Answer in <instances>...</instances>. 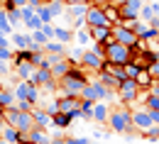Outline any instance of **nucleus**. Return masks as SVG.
Segmentation results:
<instances>
[{
  "label": "nucleus",
  "instance_id": "1",
  "mask_svg": "<svg viewBox=\"0 0 159 144\" xmlns=\"http://www.w3.org/2000/svg\"><path fill=\"white\" fill-rule=\"evenodd\" d=\"M105 127H108L110 134H127V137L137 134V129L132 127V110L122 103L118 107H110V115H108Z\"/></svg>",
  "mask_w": 159,
  "mask_h": 144
},
{
  "label": "nucleus",
  "instance_id": "2",
  "mask_svg": "<svg viewBox=\"0 0 159 144\" xmlns=\"http://www.w3.org/2000/svg\"><path fill=\"white\" fill-rule=\"evenodd\" d=\"M2 117H5V124H12L17 127L20 132H30L34 127V120H32V112H25L20 107L10 105V107H2Z\"/></svg>",
  "mask_w": 159,
  "mask_h": 144
},
{
  "label": "nucleus",
  "instance_id": "3",
  "mask_svg": "<svg viewBox=\"0 0 159 144\" xmlns=\"http://www.w3.org/2000/svg\"><path fill=\"white\" fill-rule=\"evenodd\" d=\"M115 93H118V90H110V88H105V85H103V83L96 78V81H88L86 85H83V90H81V98L98 103V100H110V98H115Z\"/></svg>",
  "mask_w": 159,
  "mask_h": 144
},
{
  "label": "nucleus",
  "instance_id": "4",
  "mask_svg": "<svg viewBox=\"0 0 159 144\" xmlns=\"http://www.w3.org/2000/svg\"><path fill=\"white\" fill-rule=\"evenodd\" d=\"M105 61H113V63H120L125 66L127 61H132V49L120 44V41H113L105 46Z\"/></svg>",
  "mask_w": 159,
  "mask_h": 144
},
{
  "label": "nucleus",
  "instance_id": "5",
  "mask_svg": "<svg viewBox=\"0 0 159 144\" xmlns=\"http://www.w3.org/2000/svg\"><path fill=\"white\" fill-rule=\"evenodd\" d=\"M137 90H139V85H137L135 78H125V81H120V85H118V103L130 105L135 98H137Z\"/></svg>",
  "mask_w": 159,
  "mask_h": 144
},
{
  "label": "nucleus",
  "instance_id": "6",
  "mask_svg": "<svg viewBox=\"0 0 159 144\" xmlns=\"http://www.w3.org/2000/svg\"><path fill=\"white\" fill-rule=\"evenodd\" d=\"M130 110H132V127L137 129V134H139V132H144L147 127H152V124H154V122H152L149 110H147L144 105H142V107L135 105V107H130Z\"/></svg>",
  "mask_w": 159,
  "mask_h": 144
},
{
  "label": "nucleus",
  "instance_id": "7",
  "mask_svg": "<svg viewBox=\"0 0 159 144\" xmlns=\"http://www.w3.org/2000/svg\"><path fill=\"white\" fill-rule=\"evenodd\" d=\"M110 32H113V34H115V39L120 41V44H125V46H135V44H137V34H135V32H132V29H127V27H125V24H110Z\"/></svg>",
  "mask_w": 159,
  "mask_h": 144
},
{
  "label": "nucleus",
  "instance_id": "8",
  "mask_svg": "<svg viewBox=\"0 0 159 144\" xmlns=\"http://www.w3.org/2000/svg\"><path fill=\"white\" fill-rule=\"evenodd\" d=\"M103 61H105V56L98 54V51H93V49H83V54H81V66H83V68H91V71H96V73L100 71Z\"/></svg>",
  "mask_w": 159,
  "mask_h": 144
},
{
  "label": "nucleus",
  "instance_id": "9",
  "mask_svg": "<svg viewBox=\"0 0 159 144\" xmlns=\"http://www.w3.org/2000/svg\"><path fill=\"white\" fill-rule=\"evenodd\" d=\"M86 27H110V22H108V17H105V10H103V7L88 5V12H86Z\"/></svg>",
  "mask_w": 159,
  "mask_h": 144
},
{
  "label": "nucleus",
  "instance_id": "10",
  "mask_svg": "<svg viewBox=\"0 0 159 144\" xmlns=\"http://www.w3.org/2000/svg\"><path fill=\"white\" fill-rule=\"evenodd\" d=\"M20 15H22V24H25L30 32L42 27V20H39V15H37V10H34V7L25 5V7H20Z\"/></svg>",
  "mask_w": 159,
  "mask_h": 144
},
{
  "label": "nucleus",
  "instance_id": "11",
  "mask_svg": "<svg viewBox=\"0 0 159 144\" xmlns=\"http://www.w3.org/2000/svg\"><path fill=\"white\" fill-rule=\"evenodd\" d=\"M142 5V0H127L125 5H120V20H139Z\"/></svg>",
  "mask_w": 159,
  "mask_h": 144
},
{
  "label": "nucleus",
  "instance_id": "12",
  "mask_svg": "<svg viewBox=\"0 0 159 144\" xmlns=\"http://www.w3.org/2000/svg\"><path fill=\"white\" fill-rule=\"evenodd\" d=\"M32 120H34V127H42V129H49L52 127V115L44 110V107H32Z\"/></svg>",
  "mask_w": 159,
  "mask_h": 144
},
{
  "label": "nucleus",
  "instance_id": "13",
  "mask_svg": "<svg viewBox=\"0 0 159 144\" xmlns=\"http://www.w3.org/2000/svg\"><path fill=\"white\" fill-rule=\"evenodd\" d=\"M30 81L34 83V85H47L49 81H54V76H52V68H49V66H37Z\"/></svg>",
  "mask_w": 159,
  "mask_h": 144
},
{
  "label": "nucleus",
  "instance_id": "14",
  "mask_svg": "<svg viewBox=\"0 0 159 144\" xmlns=\"http://www.w3.org/2000/svg\"><path fill=\"white\" fill-rule=\"evenodd\" d=\"M108 115H110V107H108L105 100H98V103L93 105V122L105 124V122H108Z\"/></svg>",
  "mask_w": 159,
  "mask_h": 144
},
{
  "label": "nucleus",
  "instance_id": "15",
  "mask_svg": "<svg viewBox=\"0 0 159 144\" xmlns=\"http://www.w3.org/2000/svg\"><path fill=\"white\" fill-rule=\"evenodd\" d=\"M34 63L32 61H20V63H15V73H17V78L20 81H30L32 78V73H34Z\"/></svg>",
  "mask_w": 159,
  "mask_h": 144
},
{
  "label": "nucleus",
  "instance_id": "16",
  "mask_svg": "<svg viewBox=\"0 0 159 144\" xmlns=\"http://www.w3.org/2000/svg\"><path fill=\"white\" fill-rule=\"evenodd\" d=\"M44 54H57V56H66V44H61V41H57V39H49L44 46Z\"/></svg>",
  "mask_w": 159,
  "mask_h": 144
},
{
  "label": "nucleus",
  "instance_id": "17",
  "mask_svg": "<svg viewBox=\"0 0 159 144\" xmlns=\"http://www.w3.org/2000/svg\"><path fill=\"white\" fill-rule=\"evenodd\" d=\"M52 39L61 41V44H69V41H74V29H69V27H57L54 24V37Z\"/></svg>",
  "mask_w": 159,
  "mask_h": 144
},
{
  "label": "nucleus",
  "instance_id": "18",
  "mask_svg": "<svg viewBox=\"0 0 159 144\" xmlns=\"http://www.w3.org/2000/svg\"><path fill=\"white\" fill-rule=\"evenodd\" d=\"M30 142H32V144H49V142H52V137H47V129L32 127V129H30Z\"/></svg>",
  "mask_w": 159,
  "mask_h": 144
},
{
  "label": "nucleus",
  "instance_id": "19",
  "mask_svg": "<svg viewBox=\"0 0 159 144\" xmlns=\"http://www.w3.org/2000/svg\"><path fill=\"white\" fill-rule=\"evenodd\" d=\"M71 122H74V120H71L69 112H54V115H52V127H57V129H66Z\"/></svg>",
  "mask_w": 159,
  "mask_h": 144
},
{
  "label": "nucleus",
  "instance_id": "20",
  "mask_svg": "<svg viewBox=\"0 0 159 144\" xmlns=\"http://www.w3.org/2000/svg\"><path fill=\"white\" fill-rule=\"evenodd\" d=\"M30 34H20V32H12L10 34V44L15 46V49H30Z\"/></svg>",
  "mask_w": 159,
  "mask_h": 144
},
{
  "label": "nucleus",
  "instance_id": "21",
  "mask_svg": "<svg viewBox=\"0 0 159 144\" xmlns=\"http://www.w3.org/2000/svg\"><path fill=\"white\" fill-rule=\"evenodd\" d=\"M69 66H71V63H69V59H66V56H64V59H59L57 63H52V66H49V68H52V76H54V78H61V76L69 71Z\"/></svg>",
  "mask_w": 159,
  "mask_h": 144
},
{
  "label": "nucleus",
  "instance_id": "22",
  "mask_svg": "<svg viewBox=\"0 0 159 144\" xmlns=\"http://www.w3.org/2000/svg\"><path fill=\"white\" fill-rule=\"evenodd\" d=\"M88 34H91V41H103L108 34H110V27H88Z\"/></svg>",
  "mask_w": 159,
  "mask_h": 144
},
{
  "label": "nucleus",
  "instance_id": "23",
  "mask_svg": "<svg viewBox=\"0 0 159 144\" xmlns=\"http://www.w3.org/2000/svg\"><path fill=\"white\" fill-rule=\"evenodd\" d=\"M74 39L79 41V46H88V44H93V41H91V34H88V27L74 29Z\"/></svg>",
  "mask_w": 159,
  "mask_h": 144
},
{
  "label": "nucleus",
  "instance_id": "24",
  "mask_svg": "<svg viewBox=\"0 0 159 144\" xmlns=\"http://www.w3.org/2000/svg\"><path fill=\"white\" fill-rule=\"evenodd\" d=\"M98 81L105 85V88H110V90H118V85H120V81L118 78H113L110 73H105V71H98Z\"/></svg>",
  "mask_w": 159,
  "mask_h": 144
},
{
  "label": "nucleus",
  "instance_id": "25",
  "mask_svg": "<svg viewBox=\"0 0 159 144\" xmlns=\"http://www.w3.org/2000/svg\"><path fill=\"white\" fill-rule=\"evenodd\" d=\"M93 100H86V98H81V105H79V110H81V117L83 120H93Z\"/></svg>",
  "mask_w": 159,
  "mask_h": 144
},
{
  "label": "nucleus",
  "instance_id": "26",
  "mask_svg": "<svg viewBox=\"0 0 159 144\" xmlns=\"http://www.w3.org/2000/svg\"><path fill=\"white\" fill-rule=\"evenodd\" d=\"M17 137H20V129L12 127V124H5L2 127V139H7L10 144H17Z\"/></svg>",
  "mask_w": 159,
  "mask_h": 144
},
{
  "label": "nucleus",
  "instance_id": "27",
  "mask_svg": "<svg viewBox=\"0 0 159 144\" xmlns=\"http://www.w3.org/2000/svg\"><path fill=\"white\" fill-rule=\"evenodd\" d=\"M135 81H137L139 88H149V85L154 83V76H152V73H149L147 68H142V71L137 73V78H135Z\"/></svg>",
  "mask_w": 159,
  "mask_h": 144
},
{
  "label": "nucleus",
  "instance_id": "28",
  "mask_svg": "<svg viewBox=\"0 0 159 144\" xmlns=\"http://www.w3.org/2000/svg\"><path fill=\"white\" fill-rule=\"evenodd\" d=\"M12 32H15V27H12L10 20H7V12L0 7V34H7V37H10Z\"/></svg>",
  "mask_w": 159,
  "mask_h": 144
},
{
  "label": "nucleus",
  "instance_id": "29",
  "mask_svg": "<svg viewBox=\"0 0 159 144\" xmlns=\"http://www.w3.org/2000/svg\"><path fill=\"white\" fill-rule=\"evenodd\" d=\"M15 93L12 90H7V88H0V107H10V105H15Z\"/></svg>",
  "mask_w": 159,
  "mask_h": 144
},
{
  "label": "nucleus",
  "instance_id": "30",
  "mask_svg": "<svg viewBox=\"0 0 159 144\" xmlns=\"http://www.w3.org/2000/svg\"><path fill=\"white\" fill-rule=\"evenodd\" d=\"M27 100L32 105H39L42 100V85H34V83L30 81V93H27Z\"/></svg>",
  "mask_w": 159,
  "mask_h": 144
},
{
  "label": "nucleus",
  "instance_id": "31",
  "mask_svg": "<svg viewBox=\"0 0 159 144\" xmlns=\"http://www.w3.org/2000/svg\"><path fill=\"white\" fill-rule=\"evenodd\" d=\"M30 56H32V49H15L12 51V66L20 61H30Z\"/></svg>",
  "mask_w": 159,
  "mask_h": 144
},
{
  "label": "nucleus",
  "instance_id": "32",
  "mask_svg": "<svg viewBox=\"0 0 159 144\" xmlns=\"http://www.w3.org/2000/svg\"><path fill=\"white\" fill-rule=\"evenodd\" d=\"M103 10H105V17H108V22H110V24H118V22H120V7L105 5Z\"/></svg>",
  "mask_w": 159,
  "mask_h": 144
},
{
  "label": "nucleus",
  "instance_id": "33",
  "mask_svg": "<svg viewBox=\"0 0 159 144\" xmlns=\"http://www.w3.org/2000/svg\"><path fill=\"white\" fill-rule=\"evenodd\" d=\"M37 15H39L42 22H54V12L49 10V5H47V2H42L39 7H37Z\"/></svg>",
  "mask_w": 159,
  "mask_h": 144
},
{
  "label": "nucleus",
  "instance_id": "34",
  "mask_svg": "<svg viewBox=\"0 0 159 144\" xmlns=\"http://www.w3.org/2000/svg\"><path fill=\"white\" fill-rule=\"evenodd\" d=\"M139 134H142L147 142L154 144V142L159 139V124H152V127H147V129H144V132H139Z\"/></svg>",
  "mask_w": 159,
  "mask_h": 144
},
{
  "label": "nucleus",
  "instance_id": "35",
  "mask_svg": "<svg viewBox=\"0 0 159 144\" xmlns=\"http://www.w3.org/2000/svg\"><path fill=\"white\" fill-rule=\"evenodd\" d=\"M152 17H154V7H152V2H144L142 10H139V20H142V22H149Z\"/></svg>",
  "mask_w": 159,
  "mask_h": 144
},
{
  "label": "nucleus",
  "instance_id": "36",
  "mask_svg": "<svg viewBox=\"0 0 159 144\" xmlns=\"http://www.w3.org/2000/svg\"><path fill=\"white\" fill-rule=\"evenodd\" d=\"M30 39L34 41V44H39V46H44V44L49 41V37H47L42 29H32V32H30Z\"/></svg>",
  "mask_w": 159,
  "mask_h": 144
},
{
  "label": "nucleus",
  "instance_id": "37",
  "mask_svg": "<svg viewBox=\"0 0 159 144\" xmlns=\"http://www.w3.org/2000/svg\"><path fill=\"white\" fill-rule=\"evenodd\" d=\"M47 5H49V10H52V12H54V17H59L61 12H64V10H66V2H64V0H49V2H47Z\"/></svg>",
  "mask_w": 159,
  "mask_h": 144
},
{
  "label": "nucleus",
  "instance_id": "38",
  "mask_svg": "<svg viewBox=\"0 0 159 144\" xmlns=\"http://www.w3.org/2000/svg\"><path fill=\"white\" fill-rule=\"evenodd\" d=\"M7 20L12 27H20L22 24V15H20V7H12V10H7Z\"/></svg>",
  "mask_w": 159,
  "mask_h": 144
},
{
  "label": "nucleus",
  "instance_id": "39",
  "mask_svg": "<svg viewBox=\"0 0 159 144\" xmlns=\"http://www.w3.org/2000/svg\"><path fill=\"white\" fill-rule=\"evenodd\" d=\"M139 71H142V68H139L135 61H127V63H125V76H127V78H137Z\"/></svg>",
  "mask_w": 159,
  "mask_h": 144
},
{
  "label": "nucleus",
  "instance_id": "40",
  "mask_svg": "<svg viewBox=\"0 0 159 144\" xmlns=\"http://www.w3.org/2000/svg\"><path fill=\"white\" fill-rule=\"evenodd\" d=\"M144 107H147V110H159V95L149 93V98L144 100Z\"/></svg>",
  "mask_w": 159,
  "mask_h": 144
},
{
  "label": "nucleus",
  "instance_id": "41",
  "mask_svg": "<svg viewBox=\"0 0 159 144\" xmlns=\"http://www.w3.org/2000/svg\"><path fill=\"white\" fill-rule=\"evenodd\" d=\"M30 61L34 63V66H44V49H39V51H32Z\"/></svg>",
  "mask_w": 159,
  "mask_h": 144
},
{
  "label": "nucleus",
  "instance_id": "42",
  "mask_svg": "<svg viewBox=\"0 0 159 144\" xmlns=\"http://www.w3.org/2000/svg\"><path fill=\"white\" fill-rule=\"evenodd\" d=\"M15 107H20V110H25V112H32V107H34V105L30 103L27 98H22V100H15Z\"/></svg>",
  "mask_w": 159,
  "mask_h": 144
},
{
  "label": "nucleus",
  "instance_id": "43",
  "mask_svg": "<svg viewBox=\"0 0 159 144\" xmlns=\"http://www.w3.org/2000/svg\"><path fill=\"white\" fill-rule=\"evenodd\" d=\"M0 61H12V49L10 46H0Z\"/></svg>",
  "mask_w": 159,
  "mask_h": 144
},
{
  "label": "nucleus",
  "instance_id": "44",
  "mask_svg": "<svg viewBox=\"0 0 159 144\" xmlns=\"http://www.w3.org/2000/svg\"><path fill=\"white\" fill-rule=\"evenodd\" d=\"M44 110H47L49 115H54V112H59V105H57V98H54V100H49V105H47Z\"/></svg>",
  "mask_w": 159,
  "mask_h": 144
},
{
  "label": "nucleus",
  "instance_id": "45",
  "mask_svg": "<svg viewBox=\"0 0 159 144\" xmlns=\"http://www.w3.org/2000/svg\"><path fill=\"white\" fill-rule=\"evenodd\" d=\"M66 142L69 144H91L86 137H66Z\"/></svg>",
  "mask_w": 159,
  "mask_h": 144
},
{
  "label": "nucleus",
  "instance_id": "46",
  "mask_svg": "<svg viewBox=\"0 0 159 144\" xmlns=\"http://www.w3.org/2000/svg\"><path fill=\"white\" fill-rule=\"evenodd\" d=\"M49 144H69V142H66V134H61V132H59L57 137H52V142H49Z\"/></svg>",
  "mask_w": 159,
  "mask_h": 144
},
{
  "label": "nucleus",
  "instance_id": "47",
  "mask_svg": "<svg viewBox=\"0 0 159 144\" xmlns=\"http://www.w3.org/2000/svg\"><path fill=\"white\" fill-rule=\"evenodd\" d=\"M147 71H149V73H152V76H154V78H159V61H154V63H149V68H147Z\"/></svg>",
  "mask_w": 159,
  "mask_h": 144
},
{
  "label": "nucleus",
  "instance_id": "48",
  "mask_svg": "<svg viewBox=\"0 0 159 144\" xmlns=\"http://www.w3.org/2000/svg\"><path fill=\"white\" fill-rule=\"evenodd\" d=\"M88 5H93V7H105L108 5V0H86Z\"/></svg>",
  "mask_w": 159,
  "mask_h": 144
},
{
  "label": "nucleus",
  "instance_id": "49",
  "mask_svg": "<svg viewBox=\"0 0 159 144\" xmlns=\"http://www.w3.org/2000/svg\"><path fill=\"white\" fill-rule=\"evenodd\" d=\"M12 7H17L12 0H2V10H5V12H7V10H12Z\"/></svg>",
  "mask_w": 159,
  "mask_h": 144
},
{
  "label": "nucleus",
  "instance_id": "50",
  "mask_svg": "<svg viewBox=\"0 0 159 144\" xmlns=\"http://www.w3.org/2000/svg\"><path fill=\"white\" fill-rule=\"evenodd\" d=\"M0 46H10V37L7 34H0Z\"/></svg>",
  "mask_w": 159,
  "mask_h": 144
},
{
  "label": "nucleus",
  "instance_id": "51",
  "mask_svg": "<svg viewBox=\"0 0 159 144\" xmlns=\"http://www.w3.org/2000/svg\"><path fill=\"white\" fill-rule=\"evenodd\" d=\"M149 115H152V122L159 124V110H149Z\"/></svg>",
  "mask_w": 159,
  "mask_h": 144
},
{
  "label": "nucleus",
  "instance_id": "52",
  "mask_svg": "<svg viewBox=\"0 0 159 144\" xmlns=\"http://www.w3.org/2000/svg\"><path fill=\"white\" fill-rule=\"evenodd\" d=\"M27 5H30V7H34V10H37V7H39V5H42V0H27Z\"/></svg>",
  "mask_w": 159,
  "mask_h": 144
},
{
  "label": "nucleus",
  "instance_id": "53",
  "mask_svg": "<svg viewBox=\"0 0 159 144\" xmlns=\"http://www.w3.org/2000/svg\"><path fill=\"white\" fill-rule=\"evenodd\" d=\"M0 73H7V61H0Z\"/></svg>",
  "mask_w": 159,
  "mask_h": 144
},
{
  "label": "nucleus",
  "instance_id": "54",
  "mask_svg": "<svg viewBox=\"0 0 159 144\" xmlns=\"http://www.w3.org/2000/svg\"><path fill=\"white\" fill-rule=\"evenodd\" d=\"M66 5H79V2H86V0H64Z\"/></svg>",
  "mask_w": 159,
  "mask_h": 144
},
{
  "label": "nucleus",
  "instance_id": "55",
  "mask_svg": "<svg viewBox=\"0 0 159 144\" xmlns=\"http://www.w3.org/2000/svg\"><path fill=\"white\" fill-rule=\"evenodd\" d=\"M12 2H15L17 7H25V5H27V0H12Z\"/></svg>",
  "mask_w": 159,
  "mask_h": 144
},
{
  "label": "nucleus",
  "instance_id": "56",
  "mask_svg": "<svg viewBox=\"0 0 159 144\" xmlns=\"http://www.w3.org/2000/svg\"><path fill=\"white\" fill-rule=\"evenodd\" d=\"M152 7H154V17H159V2H152Z\"/></svg>",
  "mask_w": 159,
  "mask_h": 144
},
{
  "label": "nucleus",
  "instance_id": "57",
  "mask_svg": "<svg viewBox=\"0 0 159 144\" xmlns=\"http://www.w3.org/2000/svg\"><path fill=\"white\" fill-rule=\"evenodd\" d=\"M5 127V117H2V107H0V129Z\"/></svg>",
  "mask_w": 159,
  "mask_h": 144
},
{
  "label": "nucleus",
  "instance_id": "58",
  "mask_svg": "<svg viewBox=\"0 0 159 144\" xmlns=\"http://www.w3.org/2000/svg\"><path fill=\"white\" fill-rule=\"evenodd\" d=\"M0 144H10V142H7V139H2V137H0Z\"/></svg>",
  "mask_w": 159,
  "mask_h": 144
},
{
  "label": "nucleus",
  "instance_id": "59",
  "mask_svg": "<svg viewBox=\"0 0 159 144\" xmlns=\"http://www.w3.org/2000/svg\"><path fill=\"white\" fill-rule=\"evenodd\" d=\"M0 137H2V129H0Z\"/></svg>",
  "mask_w": 159,
  "mask_h": 144
},
{
  "label": "nucleus",
  "instance_id": "60",
  "mask_svg": "<svg viewBox=\"0 0 159 144\" xmlns=\"http://www.w3.org/2000/svg\"><path fill=\"white\" fill-rule=\"evenodd\" d=\"M91 144H96V142H91Z\"/></svg>",
  "mask_w": 159,
  "mask_h": 144
}]
</instances>
